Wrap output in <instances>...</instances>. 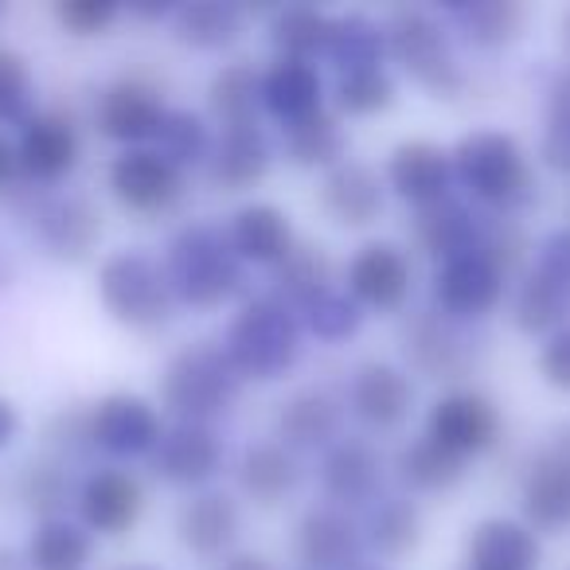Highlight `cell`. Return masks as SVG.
<instances>
[{"instance_id": "cell-31", "label": "cell", "mask_w": 570, "mask_h": 570, "mask_svg": "<svg viewBox=\"0 0 570 570\" xmlns=\"http://www.w3.org/2000/svg\"><path fill=\"white\" fill-rule=\"evenodd\" d=\"M302 484V461L282 442H258L246 445L238 458V489L258 508H274L285 497H294Z\"/></svg>"}, {"instance_id": "cell-47", "label": "cell", "mask_w": 570, "mask_h": 570, "mask_svg": "<svg viewBox=\"0 0 570 570\" xmlns=\"http://www.w3.org/2000/svg\"><path fill=\"white\" fill-rule=\"evenodd\" d=\"M36 102V79L28 59L17 48L0 43V121L4 126H24L32 118Z\"/></svg>"}, {"instance_id": "cell-22", "label": "cell", "mask_w": 570, "mask_h": 570, "mask_svg": "<svg viewBox=\"0 0 570 570\" xmlns=\"http://www.w3.org/2000/svg\"><path fill=\"white\" fill-rule=\"evenodd\" d=\"M238 531H243V512H238V500L227 492L199 489L176 512V539L196 559H227Z\"/></svg>"}, {"instance_id": "cell-7", "label": "cell", "mask_w": 570, "mask_h": 570, "mask_svg": "<svg viewBox=\"0 0 570 570\" xmlns=\"http://www.w3.org/2000/svg\"><path fill=\"white\" fill-rule=\"evenodd\" d=\"M90 445L110 458H149L165 438V414L134 391H114L98 399L87 414Z\"/></svg>"}, {"instance_id": "cell-48", "label": "cell", "mask_w": 570, "mask_h": 570, "mask_svg": "<svg viewBox=\"0 0 570 570\" xmlns=\"http://www.w3.org/2000/svg\"><path fill=\"white\" fill-rule=\"evenodd\" d=\"M476 254H481V258H489L504 277H512L515 269H520L523 262L531 258V243H528V235H523L520 223L497 215V219H481Z\"/></svg>"}, {"instance_id": "cell-18", "label": "cell", "mask_w": 570, "mask_h": 570, "mask_svg": "<svg viewBox=\"0 0 570 570\" xmlns=\"http://www.w3.org/2000/svg\"><path fill=\"white\" fill-rule=\"evenodd\" d=\"M321 489L333 508L356 512L372 508L383 492V453L364 438H341L325 450L321 461Z\"/></svg>"}, {"instance_id": "cell-37", "label": "cell", "mask_w": 570, "mask_h": 570, "mask_svg": "<svg viewBox=\"0 0 570 570\" xmlns=\"http://www.w3.org/2000/svg\"><path fill=\"white\" fill-rule=\"evenodd\" d=\"M395 476L411 492H450L469 476V461L450 453L445 445H438L434 438L422 434L399 450Z\"/></svg>"}, {"instance_id": "cell-19", "label": "cell", "mask_w": 570, "mask_h": 570, "mask_svg": "<svg viewBox=\"0 0 570 570\" xmlns=\"http://www.w3.org/2000/svg\"><path fill=\"white\" fill-rule=\"evenodd\" d=\"M153 473L173 489H204L223 469V438L212 426L176 422L165 430L160 445L149 453Z\"/></svg>"}, {"instance_id": "cell-11", "label": "cell", "mask_w": 570, "mask_h": 570, "mask_svg": "<svg viewBox=\"0 0 570 570\" xmlns=\"http://www.w3.org/2000/svg\"><path fill=\"white\" fill-rule=\"evenodd\" d=\"M344 289L360 309L372 313H399L411 302L414 289V266L411 254L395 243H367L352 254L344 269Z\"/></svg>"}, {"instance_id": "cell-43", "label": "cell", "mask_w": 570, "mask_h": 570, "mask_svg": "<svg viewBox=\"0 0 570 570\" xmlns=\"http://www.w3.org/2000/svg\"><path fill=\"white\" fill-rule=\"evenodd\" d=\"M17 497L40 520H56L71 500V476L59 458H32L17 476Z\"/></svg>"}, {"instance_id": "cell-41", "label": "cell", "mask_w": 570, "mask_h": 570, "mask_svg": "<svg viewBox=\"0 0 570 570\" xmlns=\"http://www.w3.org/2000/svg\"><path fill=\"white\" fill-rule=\"evenodd\" d=\"M325 56L336 63V71H364V67H383L387 56V36L383 24L372 20L367 12H341L328 24V48Z\"/></svg>"}, {"instance_id": "cell-55", "label": "cell", "mask_w": 570, "mask_h": 570, "mask_svg": "<svg viewBox=\"0 0 570 570\" xmlns=\"http://www.w3.org/2000/svg\"><path fill=\"white\" fill-rule=\"evenodd\" d=\"M20 180V160H17V141L0 134V196Z\"/></svg>"}, {"instance_id": "cell-12", "label": "cell", "mask_w": 570, "mask_h": 570, "mask_svg": "<svg viewBox=\"0 0 570 570\" xmlns=\"http://www.w3.org/2000/svg\"><path fill=\"white\" fill-rule=\"evenodd\" d=\"M364 551V523L344 508L321 504L297 520L294 554L305 570H360Z\"/></svg>"}, {"instance_id": "cell-54", "label": "cell", "mask_w": 570, "mask_h": 570, "mask_svg": "<svg viewBox=\"0 0 570 570\" xmlns=\"http://www.w3.org/2000/svg\"><path fill=\"white\" fill-rule=\"evenodd\" d=\"M20 426H24V419H20V406L12 403V399L0 395V453H4L12 442H17Z\"/></svg>"}, {"instance_id": "cell-56", "label": "cell", "mask_w": 570, "mask_h": 570, "mask_svg": "<svg viewBox=\"0 0 570 570\" xmlns=\"http://www.w3.org/2000/svg\"><path fill=\"white\" fill-rule=\"evenodd\" d=\"M223 570H274L269 567L266 554H254V551H230L223 559Z\"/></svg>"}, {"instance_id": "cell-17", "label": "cell", "mask_w": 570, "mask_h": 570, "mask_svg": "<svg viewBox=\"0 0 570 570\" xmlns=\"http://www.w3.org/2000/svg\"><path fill=\"white\" fill-rule=\"evenodd\" d=\"M414 380L406 367H395L387 360H367L352 372L348 406L367 430H399L414 411Z\"/></svg>"}, {"instance_id": "cell-39", "label": "cell", "mask_w": 570, "mask_h": 570, "mask_svg": "<svg viewBox=\"0 0 570 570\" xmlns=\"http://www.w3.org/2000/svg\"><path fill=\"white\" fill-rule=\"evenodd\" d=\"M207 110L223 126H250L258 121L262 110V71H254V63L235 59L223 63L207 82Z\"/></svg>"}, {"instance_id": "cell-4", "label": "cell", "mask_w": 570, "mask_h": 570, "mask_svg": "<svg viewBox=\"0 0 570 570\" xmlns=\"http://www.w3.org/2000/svg\"><path fill=\"white\" fill-rule=\"evenodd\" d=\"M453 180L484 207L512 212L523 207L535 191V173L523 145L504 129H473L450 149Z\"/></svg>"}, {"instance_id": "cell-15", "label": "cell", "mask_w": 570, "mask_h": 570, "mask_svg": "<svg viewBox=\"0 0 570 570\" xmlns=\"http://www.w3.org/2000/svg\"><path fill=\"white\" fill-rule=\"evenodd\" d=\"M32 235L56 262H82L102 238V215L87 196H40L32 204Z\"/></svg>"}, {"instance_id": "cell-20", "label": "cell", "mask_w": 570, "mask_h": 570, "mask_svg": "<svg viewBox=\"0 0 570 570\" xmlns=\"http://www.w3.org/2000/svg\"><path fill=\"white\" fill-rule=\"evenodd\" d=\"M165 114V102L153 87H145L141 79H118L98 95L95 126L110 141L126 145V149H141L145 141L157 137Z\"/></svg>"}, {"instance_id": "cell-33", "label": "cell", "mask_w": 570, "mask_h": 570, "mask_svg": "<svg viewBox=\"0 0 570 570\" xmlns=\"http://www.w3.org/2000/svg\"><path fill=\"white\" fill-rule=\"evenodd\" d=\"M328 289H336V266L321 243H294V250L274 266V297L289 309H305Z\"/></svg>"}, {"instance_id": "cell-25", "label": "cell", "mask_w": 570, "mask_h": 570, "mask_svg": "<svg viewBox=\"0 0 570 570\" xmlns=\"http://www.w3.org/2000/svg\"><path fill=\"white\" fill-rule=\"evenodd\" d=\"M403 352L411 360V372L426 375V380H458V375H465L469 360H473V352H469L465 336L458 333V325L438 309L419 313L406 325Z\"/></svg>"}, {"instance_id": "cell-58", "label": "cell", "mask_w": 570, "mask_h": 570, "mask_svg": "<svg viewBox=\"0 0 570 570\" xmlns=\"http://www.w3.org/2000/svg\"><path fill=\"white\" fill-rule=\"evenodd\" d=\"M12 282V262L4 258V250H0V285H9Z\"/></svg>"}, {"instance_id": "cell-28", "label": "cell", "mask_w": 570, "mask_h": 570, "mask_svg": "<svg viewBox=\"0 0 570 570\" xmlns=\"http://www.w3.org/2000/svg\"><path fill=\"white\" fill-rule=\"evenodd\" d=\"M227 243L238 254L243 266H269L274 269L285 254L294 250L297 235L289 215L277 204H246L230 215L227 223Z\"/></svg>"}, {"instance_id": "cell-34", "label": "cell", "mask_w": 570, "mask_h": 570, "mask_svg": "<svg viewBox=\"0 0 570 570\" xmlns=\"http://www.w3.org/2000/svg\"><path fill=\"white\" fill-rule=\"evenodd\" d=\"M282 153L289 165L328 173V168H336L341 160H348V134H344L336 114L321 110L305 121L282 126Z\"/></svg>"}, {"instance_id": "cell-16", "label": "cell", "mask_w": 570, "mask_h": 570, "mask_svg": "<svg viewBox=\"0 0 570 570\" xmlns=\"http://www.w3.org/2000/svg\"><path fill=\"white\" fill-rule=\"evenodd\" d=\"M79 523L90 535H126L137 528L145 512V484L129 469H95L79 484Z\"/></svg>"}, {"instance_id": "cell-6", "label": "cell", "mask_w": 570, "mask_h": 570, "mask_svg": "<svg viewBox=\"0 0 570 570\" xmlns=\"http://www.w3.org/2000/svg\"><path fill=\"white\" fill-rule=\"evenodd\" d=\"M383 36H387V56L426 95L453 98L465 87V71L458 63L450 32H445V24L430 9H395L383 20Z\"/></svg>"}, {"instance_id": "cell-53", "label": "cell", "mask_w": 570, "mask_h": 570, "mask_svg": "<svg viewBox=\"0 0 570 570\" xmlns=\"http://www.w3.org/2000/svg\"><path fill=\"white\" fill-rule=\"evenodd\" d=\"M547 121L570 126V71H562L559 79H554L551 95H547Z\"/></svg>"}, {"instance_id": "cell-27", "label": "cell", "mask_w": 570, "mask_h": 570, "mask_svg": "<svg viewBox=\"0 0 570 570\" xmlns=\"http://www.w3.org/2000/svg\"><path fill=\"white\" fill-rule=\"evenodd\" d=\"M344 403L325 387H302L277 411V442L285 450H328L341 442Z\"/></svg>"}, {"instance_id": "cell-45", "label": "cell", "mask_w": 570, "mask_h": 570, "mask_svg": "<svg viewBox=\"0 0 570 570\" xmlns=\"http://www.w3.org/2000/svg\"><path fill=\"white\" fill-rule=\"evenodd\" d=\"M395 79L387 75V67H364V71H348L336 79L333 102L348 118H375V114L395 106Z\"/></svg>"}, {"instance_id": "cell-21", "label": "cell", "mask_w": 570, "mask_h": 570, "mask_svg": "<svg viewBox=\"0 0 570 570\" xmlns=\"http://www.w3.org/2000/svg\"><path fill=\"white\" fill-rule=\"evenodd\" d=\"M383 184H387L399 199H406L414 212L430 204H442V199H450V188H453L450 149H442L438 141H426V137L403 141L391 153Z\"/></svg>"}, {"instance_id": "cell-10", "label": "cell", "mask_w": 570, "mask_h": 570, "mask_svg": "<svg viewBox=\"0 0 570 570\" xmlns=\"http://www.w3.org/2000/svg\"><path fill=\"white\" fill-rule=\"evenodd\" d=\"M79 157H82V137L71 114L36 110L32 118L20 126L17 160H20V176H24V180L51 188V184L67 180V176L79 168Z\"/></svg>"}, {"instance_id": "cell-29", "label": "cell", "mask_w": 570, "mask_h": 570, "mask_svg": "<svg viewBox=\"0 0 570 570\" xmlns=\"http://www.w3.org/2000/svg\"><path fill=\"white\" fill-rule=\"evenodd\" d=\"M262 110L274 114L282 126H294L325 110V79L302 59H274L262 71Z\"/></svg>"}, {"instance_id": "cell-44", "label": "cell", "mask_w": 570, "mask_h": 570, "mask_svg": "<svg viewBox=\"0 0 570 570\" xmlns=\"http://www.w3.org/2000/svg\"><path fill=\"white\" fill-rule=\"evenodd\" d=\"M212 145H215V137H212V129H207V121L191 110H168L157 137H153V149L165 160H173L180 173L188 165H207Z\"/></svg>"}, {"instance_id": "cell-61", "label": "cell", "mask_w": 570, "mask_h": 570, "mask_svg": "<svg viewBox=\"0 0 570 570\" xmlns=\"http://www.w3.org/2000/svg\"><path fill=\"white\" fill-rule=\"evenodd\" d=\"M360 570H387V567H360Z\"/></svg>"}, {"instance_id": "cell-23", "label": "cell", "mask_w": 570, "mask_h": 570, "mask_svg": "<svg viewBox=\"0 0 570 570\" xmlns=\"http://www.w3.org/2000/svg\"><path fill=\"white\" fill-rule=\"evenodd\" d=\"M321 212L336 223V227H372L383 215V204H387V184L364 160H341L336 168H328L325 180L317 188Z\"/></svg>"}, {"instance_id": "cell-52", "label": "cell", "mask_w": 570, "mask_h": 570, "mask_svg": "<svg viewBox=\"0 0 570 570\" xmlns=\"http://www.w3.org/2000/svg\"><path fill=\"white\" fill-rule=\"evenodd\" d=\"M539 160H543L551 173L570 176V126H562V121H547L543 141H539Z\"/></svg>"}, {"instance_id": "cell-60", "label": "cell", "mask_w": 570, "mask_h": 570, "mask_svg": "<svg viewBox=\"0 0 570 570\" xmlns=\"http://www.w3.org/2000/svg\"><path fill=\"white\" fill-rule=\"evenodd\" d=\"M562 28H567V43H570V17H567V24H562Z\"/></svg>"}, {"instance_id": "cell-14", "label": "cell", "mask_w": 570, "mask_h": 570, "mask_svg": "<svg viewBox=\"0 0 570 570\" xmlns=\"http://www.w3.org/2000/svg\"><path fill=\"white\" fill-rule=\"evenodd\" d=\"M523 523L535 531L570 528V430L531 458L520 484Z\"/></svg>"}, {"instance_id": "cell-8", "label": "cell", "mask_w": 570, "mask_h": 570, "mask_svg": "<svg viewBox=\"0 0 570 570\" xmlns=\"http://www.w3.org/2000/svg\"><path fill=\"white\" fill-rule=\"evenodd\" d=\"M106 180H110L114 199L134 215L173 212L184 196V173L173 165V160L160 157L153 145L121 149L118 157L110 160Z\"/></svg>"}, {"instance_id": "cell-32", "label": "cell", "mask_w": 570, "mask_h": 570, "mask_svg": "<svg viewBox=\"0 0 570 570\" xmlns=\"http://www.w3.org/2000/svg\"><path fill=\"white\" fill-rule=\"evenodd\" d=\"M246 32V9L235 0H188L173 9L176 43L191 51H223Z\"/></svg>"}, {"instance_id": "cell-1", "label": "cell", "mask_w": 570, "mask_h": 570, "mask_svg": "<svg viewBox=\"0 0 570 570\" xmlns=\"http://www.w3.org/2000/svg\"><path fill=\"white\" fill-rule=\"evenodd\" d=\"M160 266L173 285L176 305L188 309H219L246 285V266L230 250L227 230L212 223H188L176 230Z\"/></svg>"}, {"instance_id": "cell-59", "label": "cell", "mask_w": 570, "mask_h": 570, "mask_svg": "<svg viewBox=\"0 0 570 570\" xmlns=\"http://www.w3.org/2000/svg\"><path fill=\"white\" fill-rule=\"evenodd\" d=\"M121 570H157V567H121Z\"/></svg>"}, {"instance_id": "cell-35", "label": "cell", "mask_w": 570, "mask_h": 570, "mask_svg": "<svg viewBox=\"0 0 570 570\" xmlns=\"http://www.w3.org/2000/svg\"><path fill=\"white\" fill-rule=\"evenodd\" d=\"M28 567L32 570H90L95 562V535L79 520H40L28 535Z\"/></svg>"}, {"instance_id": "cell-9", "label": "cell", "mask_w": 570, "mask_h": 570, "mask_svg": "<svg viewBox=\"0 0 570 570\" xmlns=\"http://www.w3.org/2000/svg\"><path fill=\"white\" fill-rule=\"evenodd\" d=\"M500 430H504V422H500L497 403L469 387H453L438 395L426 414V438H434L438 445H445L465 461L492 450L500 442Z\"/></svg>"}, {"instance_id": "cell-30", "label": "cell", "mask_w": 570, "mask_h": 570, "mask_svg": "<svg viewBox=\"0 0 570 570\" xmlns=\"http://www.w3.org/2000/svg\"><path fill=\"white\" fill-rule=\"evenodd\" d=\"M411 238L422 254L442 266V262L458 258V254L476 250V238H481V215L469 212L461 199H442V204L419 207L411 219Z\"/></svg>"}, {"instance_id": "cell-2", "label": "cell", "mask_w": 570, "mask_h": 570, "mask_svg": "<svg viewBox=\"0 0 570 570\" xmlns=\"http://www.w3.org/2000/svg\"><path fill=\"white\" fill-rule=\"evenodd\" d=\"M230 367L246 380H282L289 367L302 360V321L282 297H250L223 336Z\"/></svg>"}, {"instance_id": "cell-13", "label": "cell", "mask_w": 570, "mask_h": 570, "mask_svg": "<svg viewBox=\"0 0 570 570\" xmlns=\"http://www.w3.org/2000/svg\"><path fill=\"white\" fill-rule=\"evenodd\" d=\"M508 277L476 250L458 254L434 269V305L450 321H481L504 302Z\"/></svg>"}, {"instance_id": "cell-57", "label": "cell", "mask_w": 570, "mask_h": 570, "mask_svg": "<svg viewBox=\"0 0 570 570\" xmlns=\"http://www.w3.org/2000/svg\"><path fill=\"white\" fill-rule=\"evenodd\" d=\"M0 570H32L24 547H0Z\"/></svg>"}, {"instance_id": "cell-51", "label": "cell", "mask_w": 570, "mask_h": 570, "mask_svg": "<svg viewBox=\"0 0 570 570\" xmlns=\"http://www.w3.org/2000/svg\"><path fill=\"white\" fill-rule=\"evenodd\" d=\"M535 269L570 289V230H551L535 250Z\"/></svg>"}, {"instance_id": "cell-3", "label": "cell", "mask_w": 570, "mask_h": 570, "mask_svg": "<svg viewBox=\"0 0 570 570\" xmlns=\"http://www.w3.org/2000/svg\"><path fill=\"white\" fill-rule=\"evenodd\" d=\"M238 395H243V375L230 367L223 344L212 341L180 348L160 375V411H168L176 422L212 426L238 403Z\"/></svg>"}, {"instance_id": "cell-49", "label": "cell", "mask_w": 570, "mask_h": 570, "mask_svg": "<svg viewBox=\"0 0 570 570\" xmlns=\"http://www.w3.org/2000/svg\"><path fill=\"white\" fill-rule=\"evenodd\" d=\"M121 9L110 4V0H59L56 4V20L63 32L79 36V40H95V36H106L114 24H118Z\"/></svg>"}, {"instance_id": "cell-5", "label": "cell", "mask_w": 570, "mask_h": 570, "mask_svg": "<svg viewBox=\"0 0 570 570\" xmlns=\"http://www.w3.org/2000/svg\"><path fill=\"white\" fill-rule=\"evenodd\" d=\"M98 302L118 325L149 333L173 317V285L165 266L145 250H114L98 266Z\"/></svg>"}, {"instance_id": "cell-50", "label": "cell", "mask_w": 570, "mask_h": 570, "mask_svg": "<svg viewBox=\"0 0 570 570\" xmlns=\"http://www.w3.org/2000/svg\"><path fill=\"white\" fill-rule=\"evenodd\" d=\"M535 367H539V375H543L547 387L570 395V325L547 336L543 348H539Z\"/></svg>"}, {"instance_id": "cell-36", "label": "cell", "mask_w": 570, "mask_h": 570, "mask_svg": "<svg viewBox=\"0 0 570 570\" xmlns=\"http://www.w3.org/2000/svg\"><path fill=\"white\" fill-rule=\"evenodd\" d=\"M570 317V289L554 277L539 274H523V282L515 285L512 294V325L528 336H551L559 328H567Z\"/></svg>"}, {"instance_id": "cell-24", "label": "cell", "mask_w": 570, "mask_h": 570, "mask_svg": "<svg viewBox=\"0 0 570 570\" xmlns=\"http://www.w3.org/2000/svg\"><path fill=\"white\" fill-rule=\"evenodd\" d=\"M269 165H274V145L258 121H250V126H223L204 168L219 191H250L254 184L266 180Z\"/></svg>"}, {"instance_id": "cell-46", "label": "cell", "mask_w": 570, "mask_h": 570, "mask_svg": "<svg viewBox=\"0 0 570 570\" xmlns=\"http://www.w3.org/2000/svg\"><path fill=\"white\" fill-rule=\"evenodd\" d=\"M302 325L309 328L317 341L341 344V341H348V336L360 333V325H364V309L352 302L348 289H328V294H321L317 302L305 305Z\"/></svg>"}, {"instance_id": "cell-26", "label": "cell", "mask_w": 570, "mask_h": 570, "mask_svg": "<svg viewBox=\"0 0 570 570\" xmlns=\"http://www.w3.org/2000/svg\"><path fill=\"white\" fill-rule=\"evenodd\" d=\"M465 562L469 570H539L543 543H539V531L523 520L489 515L469 531Z\"/></svg>"}, {"instance_id": "cell-42", "label": "cell", "mask_w": 570, "mask_h": 570, "mask_svg": "<svg viewBox=\"0 0 570 570\" xmlns=\"http://www.w3.org/2000/svg\"><path fill=\"white\" fill-rule=\"evenodd\" d=\"M328 24H333L328 12L313 9V4H289V9H277L269 20V43H274L277 59L313 63L328 48Z\"/></svg>"}, {"instance_id": "cell-40", "label": "cell", "mask_w": 570, "mask_h": 570, "mask_svg": "<svg viewBox=\"0 0 570 570\" xmlns=\"http://www.w3.org/2000/svg\"><path fill=\"white\" fill-rule=\"evenodd\" d=\"M364 539L383 559H403L422 543V508L411 497H380L367 512Z\"/></svg>"}, {"instance_id": "cell-38", "label": "cell", "mask_w": 570, "mask_h": 570, "mask_svg": "<svg viewBox=\"0 0 570 570\" xmlns=\"http://www.w3.org/2000/svg\"><path fill=\"white\" fill-rule=\"evenodd\" d=\"M450 17L458 32L481 51L508 48L520 40L528 24V9L515 0H465V4H453Z\"/></svg>"}]
</instances>
